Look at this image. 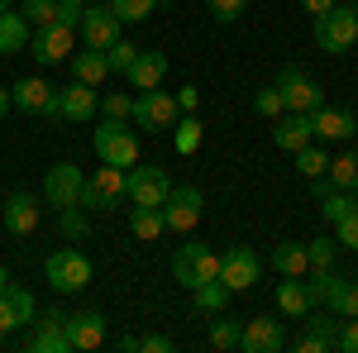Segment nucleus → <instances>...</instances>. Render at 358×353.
Returning <instances> with one entry per match:
<instances>
[{
  "instance_id": "1",
  "label": "nucleus",
  "mask_w": 358,
  "mask_h": 353,
  "mask_svg": "<svg viewBox=\"0 0 358 353\" xmlns=\"http://www.w3.org/2000/svg\"><path fill=\"white\" fill-rule=\"evenodd\" d=\"M172 272H177V282L187 291H196L206 282H220V253L210 244H182L172 253Z\"/></svg>"
},
{
  "instance_id": "2",
  "label": "nucleus",
  "mask_w": 358,
  "mask_h": 353,
  "mask_svg": "<svg viewBox=\"0 0 358 353\" xmlns=\"http://www.w3.org/2000/svg\"><path fill=\"white\" fill-rule=\"evenodd\" d=\"M91 258L86 253H77V248H57V253H48V263H43V282L53 287V291H62V296H72V291H82V287H91Z\"/></svg>"
},
{
  "instance_id": "3",
  "label": "nucleus",
  "mask_w": 358,
  "mask_h": 353,
  "mask_svg": "<svg viewBox=\"0 0 358 353\" xmlns=\"http://www.w3.org/2000/svg\"><path fill=\"white\" fill-rule=\"evenodd\" d=\"M315 43H320V53H349L358 43L354 5H330L325 15H315Z\"/></svg>"
},
{
  "instance_id": "4",
  "label": "nucleus",
  "mask_w": 358,
  "mask_h": 353,
  "mask_svg": "<svg viewBox=\"0 0 358 353\" xmlns=\"http://www.w3.org/2000/svg\"><path fill=\"white\" fill-rule=\"evenodd\" d=\"M91 148H96V158L110 167H134L138 163V134L124 124V120H106L96 138H91Z\"/></svg>"
},
{
  "instance_id": "5",
  "label": "nucleus",
  "mask_w": 358,
  "mask_h": 353,
  "mask_svg": "<svg viewBox=\"0 0 358 353\" xmlns=\"http://www.w3.org/2000/svg\"><path fill=\"white\" fill-rule=\"evenodd\" d=\"M115 201H124V167L101 163V167H96V172L82 182V210L106 215V210H115Z\"/></svg>"
},
{
  "instance_id": "6",
  "label": "nucleus",
  "mask_w": 358,
  "mask_h": 353,
  "mask_svg": "<svg viewBox=\"0 0 358 353\" xmlns=\"http://www.w3.org/2000/svg\"><path fill=\"white\" fill-rule=\"evenodd\" d=\"M177 115H182V106H177V96H167L163 86H153V91H138L134 96V110H129V120H134L138 129H172L177 124Z\"/></svg>"
},
{
  "instance_id": "7",
  "label": "nucleus",
  "mask_w": 358,
  "mask_h": 353,
  "mask_svg": "<svg viewBox=\"0 0 358 353\" xmlns=\"http://www.w3.org/2000/svg\"><path fill=\"white\" fill-rule=\"evenodd\" d=\"M334 334H339V315L334 310H320V305H310L301 315V334L292 339V349L296 353H330L334 349Z\"/></svg>"
},
{
  "instance_id": "8",
  "label": "nucleus",
  "mask_w": 358,
  "mask_h": 353,
  "mask_svg": "<svg viewBox=\"0 0 358 353\" xmlns=\"http://www.w3.org/2000/svg\"><path fill=\"white\" fill-rule=\"evenodd\" d=\"M273 86L282 91V106H287V110H301V115H310V110L325 106V91L310 82L301 67H292V62L277 72V82H273Z\"/></svg>"
},
{
  "instance_id": "9",
  "label": "nucleus",
  "mask_w": 358,
  "mask_h": 353,
  "mask_svg": "<svg viewBox=\"0 0 358 353\" xmlns=\"http://www.w3.org/2000/svg\"><path fill=\"white\" fill-rule=\"evenodd\" d=\"M172 182H167L163 167H124V201L129 206H163Z\"/></svg>"
},
{
  "instance_id": "10",
  "label": "nucleus",
  "mask_w": 358,
  "mask_h": 353,
  "mask_svg": "<svg viewBox=\"0 0 358 353\" xmlns=\"http://www.w3.org/2000/svg\"><path fill=\"white\" fill-rule=\"evenodd\" d=\"M96 106H101V91L72 77V82H67V86H62V91L53 96V110H48V120H72V124H86V120L96 115Z\"/></svg>"
},
{
  "instance_id": "11",
  "label": "nucleus",
  "mask_w": 358,
  "mask_h": 353,
  "mask_svg": "<svg viewBox=\"0 0 358 353\" xmlns=\"http://www.w3.org/2000/svg\"><path fill=\"white\" fill-rule=\"evenodd\" d=\"M24 349L29 353H72V344H67V310H62V305L43 310V315L34 320Z\"/></svg>"
},
{
  "instance_id": "12",
  "label": "nucleus",
  "mask_w": 358,
  "mask_h": 353,
  "mask_svg": "<svg viewBox=\"0 0 358 353\" xmlns=\"http://www.w3.org/2000/svg\"><path fill=\"white\" fill-rule=\"evenodd\" d=\"M72 43H77V29H67V24H38L34 34H29V53L38 57L43 67H53V62H67L72 57Z\"/></svg>"
},
{
  "instance_id": "13",
  "label": "nucleus",
  "mask_w": 358,
  "mask_h": 353,
  "mask_svg": "<svg viewBox=\"0 0 358 353\" xmlns=\"http://www.w3.org/2000/svg\"><path fill=\"white\" fill-rule=\"evenodd\" d=\"M201 206H206V196H201V187H172L163 201V219L172 234H192L196 219H201Z\"/></svg>"
},
{
  "instance_id": "14",
  "label": "nucleus",
  "mask_w": 358,
  "mask_h": 353,
  "mask_svg": "<svg viewBox=\"0 0 358 353\" xmlns=\"http://www.w3.org/2000/svg\"><path fill=\"white\" fill-rule=\"evenodd\" d=\"M258 277H263V258L248 244H234L229 253H220V282L229 291H248Z\"/></svg>"
},
{
  "instance_id": "15",
  "label": "nucleus",
  "mask_w": 358,
  "mask_h": 353,
  "mask_svg": "<svg viewBox=\"0 0 358 353\" xmlns=\"http://www.w3.org/2000/svg\"><path fill=\"white\" fill-rule=\"evenodd\" d=\"M77 34H82L86 48L106 53V48H115V43H120V20H115L110 5H86V15H82V24H77Z\"/></svg>"
},
{
  "instance_id": "16",
  "label": "nucleus",
  "mask_w": 358,
  "mask_h": 353,
  "mask_svg": "<svg viewBox=\"0 0 358 353\" xmlns=\"http://www.w3.org/2000/svg\"><path fill=\"white\" fill-rule=\"evenodd\" d=\"M82 172H77V163H57V167H48L43 172V201L48 206H82Z\"/></svg>"
},
{
  "instance_id": "17",
  "label": "nucleus",
  "mask_w": 358,
  "mask_h": 353,
  "mask_svg": "<svg viewBox=\"0 0 358 353\" xmlns=\"http://www.w3.org/2000/svg\"><path fill=\"white\" fill-rule=\"evenodd\" d=\"M106 329H110V320L101 310H77V315H67V344H72V353H91L106 344Z\"/></svg>"
},
{
  "instance_id": "18",
  "label": "nucleus",
  "mask_w": 358,
  "mask_h": 353,
  "mask_svg": "<svg viewBox=\"0 0 358 353\" xmlns=\"http://www.w3.org/2000/svg\"><path fill=\"white\" fill-rule=\"evenodd\" d=\"M239 349H244V353H277V349H287V329H282V320L253 315V320H244Z\"/></svg>"
},
{
  "instance_id": "19",
  "label": "nucleus",
  "mask_w": 358,
  "mask_h": 353,
  "mask_svg": "<svg viewBox=\"0 0 358 353\" xmlns=\"http://www.w3.org/2000/svg\"><path fill=\"white\" fill-rule=\"evenodd\" d=\"M34 325V296H29L24 287H15V282H5L0 287V334H15V329Z\"/></svg>"
},
{
  "instance_id": "20",
  "label": "nucleus",
  "mask_w": 358,
  "mask_h": 353,
  "mask_svg": "<svg viewBox=\"0 0 358 353\" xmlns=\"http://www.w3.org/2000/svg\"><path fill=\"white\" fill-rule=\"evenodd\" d=\"M0 219H5V229H10L15 239H29V234L38 229V196H29V191H15V196L0 206Z\"/></svg>"
},
{
  "instance_id": "21",
  "label": "nucleus",
  "mask_w": 358,
  "mask_h": 353,
  "mask_svg": "<svg viewBox=\"0 0 358 353\" xmlns=\"http://www.w3.org/2000/svg\"><path fill=\"white\" fill-rule=\"evenodd\" d=\"M310 134L330 138V143H344V138L358 134V115H354V110L320 106V110H310Z\"/></svg>"
},
{
  "instance_id": "22",
  "label": "nucleus",
  "mask_w": 358,
  "mask_h": 353,
  "mask_svg": "<svg viewBox=\"0 0 358 353\" xmlns=\"http://www.w3.org/2000/svg\"><path fill=\"white\" fill-rule=\"evenodd\" d=\"M53 96H57V86H48L43 77H24V82H15V91H10L15 110L43 115V120H48V110H53Z\"/></svg>"
},
{
  "instance_id": "23",
  "label": "nucleus",
  "mask_w": 358,
  "mask_h": 353,
  "mask_svg": "<svg viewBox=\"0 0 358 353\" xmlns=\"http://www.w3.org/2000/svg\"><path fill=\"white\" fill-rule=\"evenodd\" d=\"M273 143L287 148V153L306 148V143H310V115H301V110H282L277 124H273Z\"/></svg>"
},
{
  "instance_id": "24",
  "label": "nucleus",
  "mask_w": 358,
  "mask_h": 353,
  "mask_svg": "<svg viewBox=\"0 0 358 353\" xmlns=\"http://www.w3.org/2000/svg\"><path fill=\"white\" fill-rule=\"evenodd\" d=\"M124 77H129L134 91H153V86H163V77H167V57L163 53H143V48H138V57L129 62Z\"/></svg>"
},
{
  "instance_id": "25",
  "label": "nucleus",
  "mask_w": 358,
  "mask_h": 353,
  "mask_svg": "<svg viewBox=\"0 0 358 353\" xmlns=\"http://www.w3.org/2000/svg\"><path fill=\"white\" fill-rule=\"evenodd\" d=\"M129 229H134V239H143V244H158L167 234L163 206H129Z\"/></svg>"
},
{
  "instance_id": "26",
  "label": "nucleus",
  "mask_w": 358,
  "mask_h": 353,
  "mask_svg": "<svg viewBox=\"0 0 358 353\" xmlns=\"http://www.w3.org/2000/svg\"><path fill=\"white\" fill-rule=\"evenodd\" d=\"M72 77L101 91L106 77H110V62H106V53H96V48H82V53H72Z\"/></svg>"
},
{
  "instance_id": "27",
  "label": "nucleus",
  "mask_w": 358,
  "mask_h": 353,
  "mask_svg": "<svg viewBox=\"0 0 358 353\" xmlns=\"http://www.w3.org/2000/svg\"><path fill=\"white\" fill-rule=\"evenodd\" d=\"M29 34H34V24H29L24 15L0 10V53H24V48H29Z\"/></svg>"
},
{
  "instance_id": "28",
  "label": "nucleus",
  "mask_w": 358,
  "mask_h": 353,
  "mask_svg": "<svg viewBox=\"0 0 358 353\" xmlns=\"http://www.w3.org/2000/svg\"><path fill=\"white\" fill-rule=\"evenodd\" d=\"M268 263H273V272H282V277H306V244H292V239H282V244H273V253H268Z\"/></svg>"
},
{
  "instance_id": "29",
  "label": "nucleus",
  "mask_w": 358,
  "mask_h": 353,
  "mask_svg": "<svg viewBox=\"0 0 358 353\" xmlns=\"http://www.w3.org/2000/svg\"><path fill=\"white\" fill-rule=\"evenodd\" d=\"M310 305H315V301H310V291H306V282H301V277H287V282L277 287V310H282V315L301 320Z\"/></svg>"
},
{
  "instance_id": "30",
  "label": "nucleus",
  "mask_w": 358,
  "mask_h": 353,
  "mask_svg": "<svg viewBox=\"0 0 358 353\" xmlns=\"http://www.w3.org/2000/svg\"><path fill=\"white\" fill-rule=\"evenodd\" d=\"M325 310H334L339 320H349V315H358V282H349V277H339V282H334V291L325 296Z\"/></svg>"
},
{
  "instance_id": "31",
  "label": "nucleus",
  "mask_w": 358,
  "mask_h": 353,
  "mask_svg": "<svg viewBox=\"0 0 358 353\" xmlns=\"http://www.w3.org/2000/svg\"><path fill=\"white\" fill-rule=\"evenodd\" d=\"M239 334H244V320L234 315H210V349H239Z\"/></svg>"
},
{
  "instance_id": "32",
  "label": "nucleus",
  "mask_w": 358,
  "mask_h": 353,
  "mask_svg": "<svg viewBox=\"0 0 358 353\" xmlns=\"http://www.w3.org/2000/svg\"><path fill=\"white\" fill-rule=\"evenodd\" d=\"M192 305L201 315H220L224 305H229V287H224V282H206V287L192 291Z\"/></svg>"
},
{
  "instance_id": "33",
  "label": "nucleus",
  "mask_w": 358,
  "mask_h": 353,
  "mask_svg": "<svg viewBox=\"0 0 358 353\" xmlns=\"http://www.w3.org/2000/svg\"><path fill=\"white\" fill-rule=\"evenodd\" d=\"M325 177H330V187L354 191V187H358V153H339V158H330Z\"/></svg>"
},
{
  "instance_id": "34",
  "label": "nucleus",
  "mask_w": 358,
  "mask_h": 353,
  "mask_svg": "<svg viewBox=\"0 0 358 353\" xmlns=\"http://www.w3.org/2000/svg\"><path fill=\"white\" fill-rule=\"evenodd\" d=\"M110 10H115L120 24H143V20L158 10V0H110Z\"/></svg>"
},
{
  "instance_id": "35",
  "label": "nucleus",
  "mask_w": 358,
  "mask_h": 353,
  "mask_svg": "<svg viewBox=\"0 0 358 353\" xmlns=\"http://www.w3.org/2000/svg\"><path fill=\"white\" fill-rule=\"evenodd\" d=\"M201 120H196V115H187V120H177V124H172V143H177V153H196V148H201Z\"/></svg>"
},
{
  "instance_id": "36",
  "label": "nucleus",
  "mask_w": 358,
  "mask_h": 353,
  "mask_svg": "<svg viewBox=\"0 0 358 353\" xmlns=\"http://www.w3.org/2000/svg\"><path fill=\"white\" fill-rule=\"evenodd\" d=\"M334 258H339V244L334 239H306V272H320V268H334Z\"/></svg>"
},
{
  "instance_id": "37",
  "label": "nucleus",
  "mask_w": 358,
  "mask_h": 353,
  "mask_svg": "<svg viewBox=\"0 0 358 353\" xmlns=\"http://www.w3.org/2000/svg\"><path fill=\"white\" fill-rule=\"evenodd\" d=\"M325 167H330V158H325V148H315V143H306V148H296V172L301 177H325Z\"/></svg>"
},
{
  "instance_id": "38",
  "label": "nucleus",
  "mask_w": 358,
  "mask_h": 353,
  "mask_svg": "<svg viewBox=\"0 0 358 353\" xmlns=\"http://www.w3.org/2000/svg\"><path fill=\"white\" fill-rule=\"evenodd\" d=\"M20 15H24L29 24H53L57 20V0H20Z\"/></svg>"
},
{
  "instance_id": "39",
  "label": "nucleus",
  "mask_w": 358,
  "mask_h": 353,
  "mask_svg": "<svg viewBox=\"0 0 358 353\" xmlns=\"http://www.w3.org/2000/svg\"><path fill=\"white\" fill-rule=\"evenodd\" d=\"M96 110H101L106 120H129V110H134V96H124V91H106Z\"/></svg>"
},
{
  "instance_id": "40",
  "label": "nucleus",
  "mask_w": 358,
  "mask_h": 353,
  "mask_svg": "<svg viewBox=\"0 0 358 353\" xmlns=\"http://www.w3.org/2000/svg\"><path fill=\"white\" fill-rule=\"evenodd\" d=\"M334 244L339 248H358V206L349 210V215L334 219Z\"/></svg>"
},
{
  "instance_id": "41",
  "label": "nucleus",
  "mask_w": 358,
  "mask_h": 353,
  "mask_svg": "<svg viewBox=\"0 0 358 353\" xmlns=\"http://www.w3.org/2000/svg\"><path fill=\"white\" fill-rule=\"evenodd\" d=\"M253 110H258V115H263V120H277V115H282V91H277V86H263V91H258V96H253Z\"/></svg>"
},
{
  "instance_id": "42",
  "label": "nucleus",
  "mask_w": 358,
  "mask_h": 353,
  "mask_svg": "<svg viewBox=\"0 0 358 353\" xmlns=\"http://www.w3.org/2000/svg\"><path fill=\"white\" fill-rule=\"evenodd\" d=\"M57 219H62V234H67V239H86V215H82V206H62V210H57Z\"/></svg>"
},
{
  "instance_id": "43",
  "label": "nucleus",
  "mask_w": 358,
  "mask_h": 353,
  "mask_svg": "<svg viewBox=\"0 0 358 353\" xmlns=\"http://www.w3.org/2000/svg\"><path fill=\"white\" fill-rule=\"evenodd\" d=\"M134 57H138V48H134V43H124V38H120L115 48H106V62H110V72H129V62H134Z\"/></svg>"
},
{
  "instance_id": "44",
  "label": "nucleus",
  "mask_w": 358,
  "mask_h": 353,
  "mask_svg": "<svg viewBox=\"0 0 358 353\" xmlns=\"http://www.w3.org/2000/svg\"><path fill=\"white\" fill-rule=\"evenodd\" d=\"M206 5H210V15H215L220 24H234V20L248 10V0H206Z\"/></svg>"
},
{
  "instance_id": "45",
  "label": "nucleus",
  "mask_w": 358,
  "mask_h": 353,
  "mask_svg": "<svg viewBox=\"0 0 358 353\" xmlns=\"http://www.w3.org/2000/svg\"><path fill=\"white\" fill-rule=\"evenodd\" d=\"M82 15H86V0H57V24L77 29V24H82Z\"/></svg>"
},
{
  "instance_id": "46",
  "label": "nucleus",
  "mask_w": 358,
  "mask_h": 353,
  "mask_svg": "<svg viewBox=\"0 0 358 353\" xmlns=\"http://www.w3.org/2000/svg\"><path fill=\"white\" fill-rule=\"evenodd\" d=\"M334 349H344V353H358V315H349V320L339 325V334H334Z\"/></svg>"
},
{
  "instance_id": "47",
  "label": "nucleus",
  "mask_w": 358,
  "mask_h": 353,
  "mask_svg": "<svg viewBox=\"0 0 358 353\" xmlns=\"http://www.w3.org/2000/svg\"><path fill=\"white\" fill-rule=\"evenodd\" d=\"M138 349H143V353H172L177 344H172L167 334H143V339H138Z\"/></svg>"
},
{
  "instance_id": "48",
  "label": "nucleus",
  "mask_w": 358,
  "mask_h": 353,
  "mask_svg": "<svg viewBox=\"0 0 358 353\" xmlns=\"http://www.w3.org/2000/svg\"><path fill=\"white\" fill-rule=\"evenodd\" d=\"M177 106L187 110V115H196V106H201V91H196V86L187 82V86H182V91H177Z\"/></svg>"
},
{
  "instance_id": "49",
  "label": "nucleus",
  "mask_w": 358,
  "mask_h": 353,
  "mask_svg": "<svg viewBox=\"0 0 358 353\" xmlns=\"http://www.w3.org/2000/svg\"><path fill=\"white\" fill-rule=\"evenodd\" d=\"M330 5H339V0H301V10H306V15H325Z\"/></svg>"
},
{
  "instance_id": "50",
  "label": "nucleus",
  "mask_w": 358,
  "mask_h": 353,
  "mask_svg": "<svg viewBox=\"0 0 358 353\" xmlns=\"http://www.w3.org/2000/svg\"><path fill=\"white\" fill-rule=\"evenodd\" d=\"M10 106H15V101H10V91H5V86H0V120H5V115H10Z\"/></svg>"
},
{
  "instance_id": "51",
  "label": "nucleus",
  "mask_w": 358,
  "mask_h": 353,
  "mask_svg": "<svg viewBox=\"0 0 358 353\" xmlns=\"http://www.w3.org/2000/svg\"><path fill=\"white\" fill-rule=\"evenodd\" d=\"M5 282H10V272H5V268H0V287H5Z\"/></svg>"
},
{
  "instance_id": "52",
  "label": "nucleus",
  "mask_w": 358,
  "mask_h": 353,
  "mask_svg": "<svg viewBox=\"0 0 358 353\" xmlns=\"http://www.w3.org/2000/svg\"><path fill=\"white\" fill-rule=\"evenodd\" d=\"M10 5H15V0H0V10H10Z\"/></svg>"
},
{
  "instance_id": "53",
  "label": "nucleus",
  "mask_w": 358,
  "mask_h": 353,
  "mask_svg": "<svg viewBox=\"0 0 358 353\" xmlns=\"http://www.w3.org/2000/svg\"><path fill=\"white\" fill-rule=\"evenodd\" d=\"M86 5H106V0H86Z\"/></svg>"
},
{
  "instance_id": "54",
  "label": "nucleus",
  "mask_w": 358,
  "mask_h": 353,
  "mask_svg": "<svg viewBox=\"0 0 358 353\" xmlns=\"http://www.w3.org/2000/svg\"><path fill=\"white\" fill-rule=\"evenodd\" d=\"M354 15H358V0H354Z\"/></svg>"
},
{
  "instance_id": "55",
  "label": "nucleus",
  "mask_w": 358,
  "mask_h": 353,
  "mask_svg": "<svg viewBox=\"0 0 358 353\" xmlns=\"http://www.w3.org/2000/svg\"><path fill=\"white\" fill-rule=\"evenodd\" d=\"M354 201H358V187H354Z\"/></svg>"
},
{
  "instance_id": "56",
  "label": "nucleus",
  "mask_w": 358,
  "mask_h": 353,
  "mask_svg": "<svg viewBox=\"0 0 358 353\" xmlns=\"http://www.w3.org/2000/svg\"><path fill=\"white\" fill-rule=\"evenodd\" d=\"M354 143H358V134H354ZM354 153H358V148H354Z\"/></svg>"
}]
</instances>
